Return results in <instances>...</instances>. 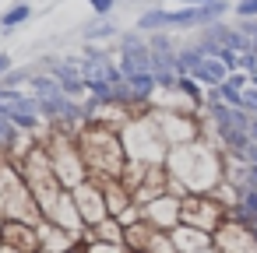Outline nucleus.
Instances as JSON below:
<instances>
[{
    "label": "nucleus",
    "instance_id": "20",
    "mask_svg": "<svg viewBox=\"0 0 257 253\" xmlns=\"http://www.w3.org/2000/svg\"><path fill=\"white\" fill-rule=\"evenodd\" d=\"M239 109L243 113H257V88H243V102H239Z\"/></svg>",
    "mask_w": 257,
    "mask_h": 253
},
{
    "label": "nucleus",
    "instance_id": "23",
    "mask_svg": "<svg viewBox=\"0 0 257 253\" xmlns=\"http://www.w3.org/2000/svg\"><path fill=\"white\" fill-rule=\"evenodd\" d=\"M180 4H183V8H211L215 0H180Z\"/></svg>",
    "mask_w": 257,
    "mask_h": 253
},
{
    "label": "nucleus",
    "instance_id": "17",
    "mask_svg": "<svg viewBox=\"0 0 257 253\" xmlns=\"http://www.w3.org/2000/svg\"><path fill=\"white\" fill-rule=\"evenodd\" d=\"M116 32H120V29H116L109 18H99V22H92V25L85 29V39H88V43H99V39H113Z\"/></svg>",
    "mask_w": 257,
    "mask_h": 253
},
{
    "label": "nucleus",
    "instance_id": "25",
    "mask_svg": "<svg viewBox=\"0 0 257 253\" xmlns=\"http://www.w3.org/2000/svg\"><path fill=\"white\" fill-rule=\"evenodd\" d=\"M67 253H88V249H85V242H78V246H71Z\"/></svg>",
    "mask_w": 257,
    "mask_h": 253
},
{
    "label": "nucleus",
    "instance_id": "16",
    "mask_svg": "<svg viewBox=\"0 0 257 253\" xmlns=\"http://www.w3.org/2000/svg\"><path fill=\"white\" fill-rule=\"evenodd\" d=\"M29 18H32V4L15 0V4H8L4 11H0V32H15V29H22Z\"/></svg>",
    "mask_w": 257,
    "mask_h": 253
},
{
    "label": "nucleus",
    "instance_id": "2",
    "mask_svg": "<svg viewBox=\"0 0 257 253\" xmlns=\"http://www.w3.org/2000/svg\"><path fill=\"white\" fill-rule=\"evenodd\" d=\"M78 151L85 158V169H88V179H120L123 169H127V151H123V141H120V130L116 127H106V123H85L78 134Z\"/></svg>",
    "mask_w": 257,
    "mask_h": 253
},
{
    "label": "nucleus",
    "instance_id": "19",
    "mask_svg": "<svg viewBox=\"0 0 257 253\" xmlns=\"http://www.w3.org/2000/svg\"><path fill=\"white\" fill-rule=\"evenodd\" d=\"M88 8H92L99 18H109V15H113V8H116V0H88Z\"/></svg>",
    "mask_w": 257,
    "mask_h": 253
},
{
    "label": "nucleus",
    "instance_id": "18",
    "mask_svg": "<svg viewBox=\"0 0 257 253\" xmlns=\"http://www.w3.org/2000/svg\"><path fill=\"white\" fill-rule=\"evenodd\" d=\"M232 11H236L239 22H257V0H236Z\"/></svg>",
    "mask_w": 257,
    "mask_h": 253
},
{
    "label": "nucleus",
    "instance_id": "12",
    "mask_svg": "<svg viewBox=\"0 0 257 253\" xmlns=\"http://www.w3.org/2000/svg\"><path fill=\"white\" fill-rule=\"evenodd\" d=\"M208 36L218 43V46H225V50H232V53H250L253 50V43H250V36H243L239 29H229L225 22H215L211 29H208Z\"/></svg>",
    "mask_w": 257,
    "mask_h": 253
},
{
    "label": "nucleus",
    "instance_id": "6",
    "mask_svg": "<svg viewBox=\"0 0 257 253\" xmlns=\"http://www.w3.org/2000/svg\"><path fill=\"white\" fill-rule=\"evenodd\" d=\"M211 246L218 253H257V228L250 221H239V218H229L215 235H211Z\"/></svg>",
    "mask_w": 257,
    "mask_h": 253
},
{
    "label": "nucleus",
    "instance_id": "9",
    "mask_svg": "<svg viewBox=\"0 0 257 253\" xmlns=\"http://www.w3.org/2000/svg\"><path fill=\"white\" fill-rule=\"evenodd\" d=\"M78 60H81V78H85L88 85H120V81H123L120 64L109 60V57L99 53V50H88V53L78 57Z\"/></svg>",
    "mask_w": 257,
    "mask_h": 253
},
{
    "label": "nucleus",
    "instance_id": "10",
    "mask_svg": "<svg viewBox=\"0 0 257 253\" xmlns=\"http://www.w3.org/2000/svg\"><path fill=\"white\" fill-rule=\"evenodd\" d=\"M36 232H39V249H46V253H67L71 246L81 242L74 232H67V228H60L53 221H39Z\"/></svg>",
    "mask_w": 257,
    "mask_h": 253
},
{
    "label": "nucleus",
    "instance_id": "26",
    "mask_svg": "<svg viewBox=\"0 0 257 253\" xmlns=\"http://www.w3.org/2000/svg\"><path fill=\"white\" fill-rule=\"evenodd\" d=\"M250 88H257V74H253V78H250Z\"/></svg>",
    "mask_w": 257,
    "mask_h": 253
},
{
    "label": "nucleus",
    "instance_id": "8",
    "mask_svg": "<svg viewBox=\"0 0 257 253\" xmlns=\"http://www.w3.org/2000/svg\"><path fill=\"white\" fill-rule=\"evenodd\" d=\"M180 204H183V197L162 193V197L141 204V221H148L159 232H173V228H180Z\"/></svg>",
    "mask_w": 257,
    "mask_h": 253
},
{
    "label": "nucleus",
    "instance_id": "27",
    "mask_svg": "<svg viewBox=\"0 0 257 253\" xmlns=\"http://www.w3.org/2000/svg\"><path fill=\"white\" fill-rule=\"evenodd\" d=\"M204 253H218V249H215V246H211V249H204Z\"/></svg>",
    "mask_w": 257,
    "mask_h": 253
},
{
    "label": "nucleus",
    "instance_id": "24",
    "mask_svg": "<svg viewBox=\"0 0 257 253\" xmlns=\"http://www.w3.org/2000/svg\"><path fill=\"white\" fill-rule=\"evenodd\" d=\"M0 253H29V249H15V246H8V242H0Z\"/></svg>",
    "mask_w": 257,
    "mask_h": 253
},
{
    "label": "nucleus",
    "instance_id": "1",
    "mask_svg": "<svg viewBox=\"0 0 257 253\" xmlns=\"http://www.w3.org/2000/svg\"><path fill=\"white\" fill-rule=\"evenodd\" d=\"M166 172H169V193H176V197L211 193L222 183V148H215L201 137L176 144L166 155Z\"/></svg>",
    "mask_w": 257,
    "mask_h": 253
},
{
    "label": "nucleus",
    "instance_id": "3",
    "mask_svg": "<svg viewBox=\"0 0 257 253\" xmlns=\"http://www.w3.org/2000/svg\"><path fill=\"white\" fill-rule=\"evenodd\" d=\"M229 11L225 0H215L211 8H180V11H166V8H152L138 18V32L155 36V32H169V29H211L215 22H222Z\"/></svg>",
    "mask_w": 257,
    "mask_h": 253
},
{
    "label": "nucleus",
    "instance_id": "4",
    "mask_svg": "<svg viewBox=\"0 0 257 253\" xmlns=\"http://www.w3.org/2000/svg\"><path fill=\"white\" fill-rule=\"evenodd\" d=\"M43 144H46V151H50V162H53V172H57V179H60V186H64L67 193L88 179L85 158H81V151H78V141H74V134H71V130H60V127H53L50 141H43Z\"/></svg>",
    "mask_w": 257,
    "mask_h": 253
},
{
    "label": "nucleus",
    "instance_id": "14",
    "mask_svg": "<svg viewBox=\"0 0 257 253\" xmlns=\"http://www.w3.org/2000/svg\"><path fill=\"white\" fill-rule=\"evenodd\" d=\"M187 78H194L197 85H204V88H218V85H225V78H229V71H225V64L222 60H215V57H204Z\"/></svg>",
    "mask_w": 257,
    "mask_h": 253
},
{
    "label": "nucleus",
    "instance_id": "15",
    "mask_svg": "<svg viewBox=\"0 0 257 253\" xmlns=\"http://www.w3.org/2000/svg\"><path fill=\"white\" fill-rule=\"evenodd\" d=\"M102 193H106V207H109V214H113V218H123V214L134 207L131 190H127L120 179H106V183H102Z\"/></svg>",
    "mask_w": 257,
    "mask_h": 253
},
{
    "label": "nucleus",
    "instance_id": "5",
    "mask_svg": "<svg viewBox=\"0 0 257 253\" xmlns=\"http://www.w3.org/2000/svg\"><path fill=\"white\" fill-rule=\"evenodd\" d=\"M225 221H229V211L211 193H187L183 204H180V225H190V228H201V232L215 235Z\"/></svg>",
    "mask_w": 257,
    "mask_h": 253
},
{
    "label": "nucleus",
    "instance_id": "21",
    "mask_svg": "<svg viewBox=\"0 0 257 253\" xmlns=\"http://www.w3.org/2000/svg\"><path fill=\"white\" fill-rule=\"evenodd\" d=\"M85 249H88V253H127V249L116 246V242H85Z\"/></svg>",
    "mask_w": 257,
    "mask_h": 253
},
{
    "label": "nucleus",
    "instance_id": "11",
    "mask_svg": "<svg viewBox=\"0 0 257 253\" xmlns=\"http://www.w3.org/2000/svg\"><path fill=\"white\" fill-rule=\"evenodd\" d=\"M0 242H8V246H15V249L39 253V232H36V225H29V221H8Z\"/></svg>",
    "mask_w": 257,
    "mask_h": 253
},
{
    "label": "nucleus",
    "instance_id": "28",
    "mask_svg": "<svg viewBox=\"0 0 257 253\" xmlns=\"http://www.w3.org/2000/svg\"><path fill=\"white\" fill-rule=\"evenodd\" d=\"M39 253H46V249H39Z\"/></svg>",
    "mask_w": 257,
    "mask_h": 253
},
{
    "label": "nucleus",
    "instance_id": "7",
    "mask_svg": "<svg viewBox=\"0 0 257 253\" xmlns=\"http://www.w3.org/2000/svg\"><path fill=\"white\" fill-rule=\"evenodd\" d=\"M71 197H74V207H78V214H81L85 228H88V225H99L102 218H109L106 193H102V183H99V179H85L81 186H74V190H71Z\"/></svg>",
    "mask_w": 257,
    "mask_h": 253
},
{
    "label": "nucleus",
    "instance_id": "22",
    "mask_svg": "<svg viewBox=\"0 0 257 253\" xmlns=\"http://www.w3.org/2000/svg\"><path fill=\"white\" fill-rule=\"evenodd\" d=\"M8 71H15V57H11V53H4V50H0V78H4Z\"/></svg>",
    "mask_w": 257,
    "mask_h": 253
},
{
    "label": "nucleus",
    "instance_id": "13",
    "mask_svg": "<svg viewBox=\"0 0 257 253\" xmlns=\"http://www.w3.org/2000/svg\"><path fill=\"white\" fill-rule=\"evenodd\" d=\"M173 242H176V253H204V249H211V235L201 232V228H190V225L173 228Z\"/></svg>",
    "mask_w": 257,
    "mask_h": 253
}]
</instances>
